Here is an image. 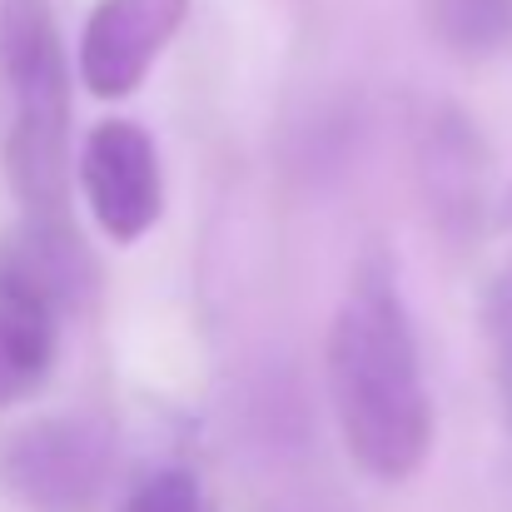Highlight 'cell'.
<instances>
[{"label": "cell", "instance_id": "cell-11", "mask_svg": "<svg viewBox=\"0 0 512 512\" xmlns=\"http://www.w3.org/2000/svg\"><path fill=\"white\" fill-rule=\"evenodd\" d=\"M488 343H493V373H498V393L512 418V259L503 264L493 294H488Z\"/></svg>", "mask_w": 512, "mask_h": 512}, {"label": "cell", "instance_id": "cell-7", "mask_svg": "<svg viewBox=\"0 0 512 512\" xmlns=\"http://www.w3.org/2000/svg\"><path fill=\"white\" fill-rule=\"evenodd\" d=\"M418 179H423L428 209L448 239H473L483 229V219H488V199H483L488 145L463 110L443 105L428 120V135L418 150Z\"/></svg>", "mask_w": 512, "mask_h": 512}, {"label": "cell", "instance_id": "cell-12", "mask_svg": "<svg viewBox=\"0 0 512 512\" xmlns=\"http://www.w3.org/2000/svg\"><path fill=\"white\" fill-rule=\"evenodd\" d=\"M503 219H512V184H508V199H503Z\"/></svg>", "mask_w": 512, "mask_h": 512}, {"label": "cell", "instance_id": "cell-2", "mask_svg": "<svg viewBox=\"0 0 512 512\" xmlns=\"http://www.w3.org/2000/svg\"><path fill=\"white\" fill-rule=\"evenodd\" d=\"M0 85L10 95L5 179L30 219H70V65L50 0H0Z\"/></svg>", "mask_w": 512, "mask_h": 512}, {"label": "cell", "instance_id": "cell-9", "mask_svg": "<svg viewBox=\"0 0 512 512\" xmlns=\"http://www.w3.org/2000/svg\"><path fill=\"white\" fill-rule=\"evenodd\" d=\"M423 15L458 60H493L512 45V0H423Z\"/></svg>", "mask_w": 512, "mask_h": 512}, {"label": "cell", "instance_id": "cell-3", "mask_svg": "<svg viewBox=\"0 0 512 512\" xmlns=\"http://www.w3.org/2000/svg\"><path fill=\"white\" fill-rule=\"evenodd\" d=\"M115 468V428L100 413H50L0 448V483L25 512H90Z\"/></svg>", "mask_w": 512, "mask_h": 512}, {"label": "cell", "instance_id": "cell-10", "mask_svg": "<svg viewBox=\"0 0 512 512\" xmlns=\"http://www.w3.org/2000/svg\"><path fill=\"white\" fill-rule=\"evenodd\" d=\"M120 512H209V503L189 468H160L125 498Z\"/></svg>", "mask_w": 512, "mask_h": 512}, {"label": "cell", "instance_id": "cell-6", "mask_svg": "<svg viewBox=\"0 0 512 512\" xmlns=\"http://www.w3.org/2000/svg\"><path fill=\"white\" fill-rule=\"evenodd\" d=\"M95 289V259L75 219H30L0 234V294L50 309L55 319L80 309Z\"/></svg>", "mask_w": 512, "mask_h": 512}, {"label": "cell", "instance_id": "cell-5", "mask_svg": "<svg viewBox=\"0 0 512 512\" xmlns=\"http://www.w3.org/2000/svg\"><path fill=\"white\" fill-rule=\"evenodd\" d=\"M189 0H100L80 30V80L95 100H130L170 50Z\"/></svg>", "mask_w": 512, "mask_h": 512}, {"label": "cell", "instance_id": "cell-8", "mask_svg": "<svg viewBox=\"0 0 512 512\" xmlns=\"http://www.w3.org/2000/svg\"><path fill=\"white\" fill-rule=\"evenodd\" d=\"M55 329H60V319L50 309L0 294V408L30 398L50 378Z\"/></svg>", "mask_w": 512, "mask_h": 512}, {"label": "cell", "instance_id": "cell-4", "mask_svg": "<svg viewBox=\"0 0 512 512\" xmlns=\"http://www.w3.org/2000/svg\"><path fill=\"white\" fill-rule=\"evenodd\" d=\"M80 189L105 239L140 244L165 214V170L145 125L100 120L80 150Z\"/></svg>", "mask_w": 512, "mask_h": 512}, {"label": "cell", "instance_id": "cell-1", "mask_svg": "<svg viewBox=\"0 0 512 512\" xmlns=\"http://www.w3.org/2000/svg\"><path fill=\"white\" fill-rule=\"evenodd\" d=\"M329 393L358 473L408 483L433 453V393L398 264L383 244L363 249L329 329Z\"/></svg>", "mask_w": 512, "mask_h": 512}]
</instances>
